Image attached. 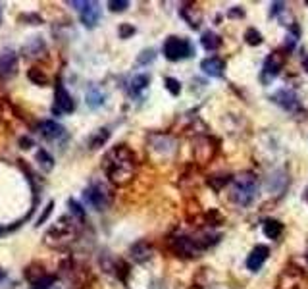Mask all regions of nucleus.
Instances as JSON below:
<instances>
[{
  "mask_svg": "<svg viewBox=\"0 0 308 289\" xmlns=\"http://www.w3.org/2000/svg\"><path fill=\"white\" fill-rule=\"evenodd\" d=\"M137 166H139L137 156L127 145H117L114 149H110L102 160V170L106 172L110 183H114L117 187H123L133 181L137 173Z\"/></svg>",
  "mask_w": 308,
  "mask_h": 289,
  "instance_id": "f257e3e1",
  "label": "nucleus"
},
{
  "mask_svg": "<svg viewBox=\"0 0 308 289\" xmlns=\"http://www.w3.org/2000/svg\"><path fill=\"white\" fill-rule=\"evenodd\" d=\"M77 237V226L74 216H62L44 235V245L50 249H66Z\"/></svg>",
  "mask_w": 308,
  "mask_h": 289,
  "instance_id": "f03ea898",
  "label": "nucleus"
},
{
  "mask_svg": "<svg viewBox=\"0 0 308 289\" xmlns=\"http://www.w3.org/2000/svg\"><path fill=\"white\" fill-rule=\"evenodd\" d=\"M256 197V177L252 173H241L233 179V191L231 199L243 207L250 205L252 199Z\"/></svg>",
  "mask_w": 308,
  "mask_h": 289,
  "instance_id": "7ed1b4c3",
  "label": "nucleus"
},
{
  "mask_svg": "<svg viewBox=\"0 0 308 289\" xmlns=\"http://www.w3.org/2000/svg\"><path fill=\"white\" fill-rule=\"evenodd\" d=\"M85 201L95 210H106L114 201V193L106 183L95 181L85 189Z\"/></svg>",
  "mask_w": 308,
  "mask_h": 289,
  "instance_id": "20e7f679",
  "label": "nucleus"
},
{
  "mask_svg": "<svg viewBox=\"0 0 308 289\" xmlns=\"http://www.w3.org/2000/svg\"><path fill=\"white\" fill-rule=\"evenodd\" d=\"M191 54V44L189 41L181 39V37H168L164 42V56L168 60H181V58H187Z\"/></svg>",
  "mask_w": 308,
  "mask_h": 289,
  "instance_id": "39448f33",
  "label": "nucleus"
},
{
  "mask_svg": "<svg viewBox=\"0 0 308 289\" xmlns=\"http://www.w3.org/2000/svg\"><path fill=\"white\" fill-rule=\"evenodd\" d=\"M76 108L72 95L64 89V85L58 81L56 83V91H54V106H52V114L60 116V114H72Z\"/></svg>",
  "mask_w": 308,
  "mask_h": 289,
  "instance_id": "423d86ee",
  "label": "nucleus"
},
{
  "mask_svg": "<svg viewBox=\"0 0 308 289\" xmlns=\"http://www.w3.org/2000/svg\"><path fill=\"white\" fill-rule=\"evenodd\" d=\"M18 74V56L12 50L0 52V79H10Z\"/></svg>",
  "mask_w": 308,
  "mask_h": 289,
  "instance_id": "0eeeda50",
  "label": "nucleus"
},
{
  "mask_svg": "<svg viewBox=\"0 0 308 289\" xmlns=\"http://www.w3.org/2000/svg\"><path fill=\"white\" fill-rule=\"evenodd\" d=\"M268 254H270V249L266 247V245H258V247H254L252 249V252L249 254V258H247V268L252 270V272L260 270L262 264L266 262Z\"/></svg>",
  "mask_w": 308,
  "mask_h": 289,
  "instance_id": "6e6552de",
  "label": "nucleus"
},
{
  "mask_svg": "<svg viewBox=\"0 0 308 289\" xmlns=\"http://www.w3.org/2000/svg\"><path fill=\"white\" fill-rule=\"evenodd\" d=\"M200 70H202L204 74L212 76V77H222V76H224V70H226V64H224V60L212 56V58H206V60L200 62Z\"/></svg>",
  "mask_w": 308,
  "mask_h": 289,
  "instance_id": "1a4fd4ad",
  "label": "nucleus"
},
{
  "mask_svg": "<svg viewBox=\"0 0 308 289\" xmlns=\"http://www.w3.org/2000/svg\"><path fill=\"white\" fill-rule=\"evenodd\" d=\"M98 18H100V8H98V4L87 2L85 8L81 10V21H83V25H85V27H95L96 21H98Z\"/></svg>",
  "mask_w": 308,
  "mask_h": 289,
  "instance_id": "9d476101",
  "label": "nucleus"
},
{
  "mask_svg": "<svg viewBox=\"0 0 308 289\" xmlns=\"http://www.w3.org/2000/svg\"><path fill=\"white\" fill-rule=\"evenodd\" d=\"M38 133L44 137V139H60L64 135V127L52 120H46V122H40L38 124Z\"/></svg>",
  "mask_w": 308,
  "mask_h": 289,
  "instance_id": "9b49d317",
  "label": "nucleus"
},
{
  "mask_svg": "<svg viewBox=\"0 0 308 289\" xmlns=\"http://www.w3.org/2000/svg\"><path fill=\"white\" fill-rule=\"evenodd\" d=\"M129 252H131V258L135 262H145V260H149L153 256V245L149 241H137Z\"/></svg>",
  "mask_w": 308,
  "mask_h": 289,
  "instance_id": "f8f14e48",
  "label": "nucleus"
},
{
  "mask_svg": "<svg viewBox=\"0 0 308 289\" xmlns=\"http://www.w3.org/2000/svg\"><path fill=\"white\" fill-rule=\"evenodd\" d=\"M279 68H281V58H277V54H271L266 58V64H264V70H262V74H264V81H270L273 76H277L279 74Z\"/></svg>",
  "mask_w": 308,
  "mask_h": 289,
  "instance_id": "ddd939ff",
  "label": "nucleus"
},
{
  "mask_svg": "<svg viewBox=\"0 0 308 289\" xmlns=\"http://www.w3.org/2000/svg\"><path fill=\"white\" fill-rule=\"evenodd\" d=\"M281 231H283V224L281 222H277V220H266L264 222V233H266V237L277 239L281 235Z\"/></svg>",
  "mask_w": 308,
  "mask_h": 289,
  "instance_id": "4468645a",
  "label": "nucleus"
},
{
  "mask_svg": "<svg viewBox=\"0 0 308 289\" xmlns=\"http://www.w3.org/2000/svg\"><path fill=\"white\" fill-rule=\"evenodd\" d=\"M200 42H202V46H204L206 50H216V48H220L222 39H220L216 33H212V31H206V33L200 37Z\"/></svg>",
  "mask_w": 308,
  "mask_h": 289,
  "instance_id": "2eb2a0df",
  "label": "nucleus"
},
{
  "mask_svg": "<svg viewBox=\"0 0 308 289\" xmlns=\"http://www.w3.org/2000/svg\"><path fill=\"white\" fill-rule=\"evenodd\" d=\"M181 16L189 21L191 27H198V23H200V12H198V10H194L192 6H183Z\"/></svg>",
  "mask_w": 308,
  "mask_h": 289,
  "instance_id": "dca6fc26",
  "label": "nucleus"
},
{
  "mask_svg": "<svg viewBox=\"0 0 308 289\" xmlns=\"http://www.w3.org/2000/svg\"><path fill=\"white\" fill-rule=\"evenodd\" d=\"M42 276H46V272H44V268L40 266V264H31L27 270H25V278L33 284V282H37V280H40Z\"/></svg>",
  "mask_w": 308,
  "mask_h": 289,
  "instance_id": "f3484780",
  "label": "nucleus"
},
{
  "mask_svg": "<svg viewBox=\"0 0 308 289\" xmlns=\"http://www.w3.org/2000/svg\"><path fill=\"white\" fill-rule=\"evenodd\" d=\"M27 77L35 83V85H40V87H44V85L48 83V76H46L42 70H38V68H31V70L27 72Z\"/></svg>",
  "mask_w": 308,
  "mask_h": 289,
  "instance_id": "a211bd4d",
  "label": "nucleus"
},
{
  "mask_svg": "<svg viewBox=\"0 0 308 289\" xmlns=\"http://www.w3.org/2000/svg\"><path fill=\"white\" fill-rule=\"evenodd\" d=\"M40 50H44V44H42V41H40L38 37H35L29 44L23 46V52H25L27 56H37Z\"/></svg>",
  "mask_w": 308,
  "mask_h": 289,
  "instance_id": "6ab92c4d",
  "label": "nucleus"
},
{
  "mask_svg": "<svg viewBox=\"0 0 308 289\" xmlns=\"http://www.w3.org/2000/svg\"><path fill=\"white\" fill-rule=\"evenodd\" d=\"M108 137H110L108 129H98L96 135L91 139V149H98V147H102V145L108 141Z\"/></svg>",
  "mask_w": 308,
  "mask_h": 289,
  "instance_id": "aec40b11",
  "label": "nucleus"
},
{
  "mask_svg": "<svg viewBox=\"0 0 308 289\" xmlns=\"http://www.w3.org/2000/svg\"><path fill=\"white\" fill-rule=\"evenodd\" d=\"M37 160H38V164L42 166L46 172H48V170H52V166H54L52 156H50L46 151H38V153H37Z\"/></svg>",
  "mask_w": 308,
  "mask_h": 289,
  "instance_id": "412c9836",
  "label": "nucleus"
},
{
  "mask_svg": "<svg viewBox=\"0 0 308 289\" xmlns=\"http://www.w3.org/2000/svg\"><path fill=\"white\" fill-rule=\"evenodd\" d=\"M52 284H54V276H42L40 280L33 282V288L31 289H52Z\"/></svg>",
  "mask_w": 308,
  "mask_h": 289,
  "instance_id": "4be33fe9",
  "label": "nucleus"
},
{
  "mask_svg": "<svg viewBox=\"0 0 308 289\" xmlns=\"http://www.w3.org/2000/svg\"><path fill=\"white\" fill-rule=\"evenodd\" d=\"M245 41L249 42V44H252V46H256V44L262 42V35H260L256 29H247V33H245Z\"/></svg>",
  "mask_w": 308,
  "mask_h": 289,
  "instance_id": "5701e85b",
  "label": "nucleus"
},
{
  "mask_svg": "<svg viewBox=\"0 0 308 289\" xmlns=\"http://www.w3.org/2000/svg\"><path fill=\"white\" fill-rule=\"evenodd\" d=\"M164 83H166V89H168L173 96H177V95L181 93V83L177 81V79H173V77H166Z\"/></svg>",
  "mask_w": 308,
  "mask_h": 289,
  "instance_id": "b1692460",
  "label": "nucleus"
},
{
  "mask_svg": "<svg viewBox=\"0 0 308 289\" xmlns=\"http://www.w3.org/2000/svg\"><path fill=\"white\" fill-rule=\"evenodd\" d=\"M147 85H149V76H137V77H133V81H131V89H133L135 93H139V91H143Z\"/></svg>",
  "mask_w": 308,
  "mask_h": 289,
  "instance_id": "393cba45",
  "label": "nucleus"
},
{
  "mask_svg": "<svg viewBox=\"0 0 308 289\" xmlns=\"http://www.w3.org/2000/svg\"><path fill=\"white\" fill-rule=\"evenodd\" d=\"M70 208H72V216H76L77 220H85V212H83V208L77 205L76 201H70Z\"/></svg>",
  "mask_w": 308,
  "mask_h": 289,
  "instance_id": "a878e982",
  "label": "nucleus"
},
{
  "mask_svg": "<svg viewBox=\"0 0 308 289\" xmlns=\"http://www.w3.org/2000/svg\"><path fill=\"white\" fill-rule=\"evenodd\" d=\"M108 6H110L112 12H123V10L129 6V2H125V0H112Z\"/></svg>",
  "mask_w": 308,
  "mask_h": 289,
  "instance_id": "bb28decb",
  "label": "nucleus"
},
{
  "mask_svg": "<svg viewBox=\"0 0 308 289\" xmlns=\"http://www.w3.org/2000/svg\"><path fill=\"white\" fill-rule=\"evenodd\" d=\"M135 33V27H131V25H121L119 27V35H121V39H127L129 35H133Z\"/></svg>",
  "mask_w": 308,
  "mask_h": 289,
  "instance_id": "cd10ccee",
  "label": "nucleus"
},
{
  "mask_svg": "<svg viewBox=\"0 0 308 289\" xmlns=\"http://www.w3.org/2000/svg\"><path fill=\"white\" fill-rule=\"evenodd\" d=\"M52 207H54V205H52V203H48V205H46V208H44V214H42V216H40V218H38V224H42V222H44V220H46V218H48V214H50V212H52Z\"/></svg>",
  "mask_w": 308,
  "mask_h": 289,
  "instance_id": "c85d7f7f",
  "label": "nucleus"
},
{
  "mask_svg": "<svg viewBox=\"0 0 308 289\" xmlns=\"http://www.w3.org/2000/svg\"><path fill=\"white\" fill-rule=\"evenodd\" d=\"M21 145H23L21 149H29V145H31V141H29V139H21Z\"/></svg>",
  "mask_w": 308,
  "mask_h": 289,
  "instance_id": "c756f323",
  "label": "nucleus"
},
{
  "mask_svg": "<svg viewBox=\"0 0 308 289\" xmlns=\"http://www.w3.org/2000/svg\"><path fill=\"white\" fill-rule=\"evenodd\" d=\"M2 278H4V272H2V270H0V282H2Z\"/></svg>",
  "mask_w": 308,
  "mask_h": 289,
  "instance_id": "7c9ffc66",
  "label": "nucleus"
},
{
  "mask_svg": "<svg viewBox=\"0 0 308 289\" xmlns=\"http://www.w3.org/2000/svg\"><path fill=\"white\" fill-rule=\"evenodd\" d=\"M192 289H198V288H192Z\"/></svg>",
  "mask_w": 308,
  "mask_h": 289,
  "instance_id": "2f4dec72",
  "label": "nucleus"
},
{
  "mask_svg": "<svg viewBox=\"0 0 308 289\" xmlns=\"http://www.w3.org/2000/svg\"><path fill=\"white\" fill-rule=\"evenodd\" d=\"M0 231H2V230H0Z\"/></svg>",
  "mask_w": 308,
  "mask_h": 289,
  "instance_id": "473e14b6",
  "label": "nucleus"
}]
</instances>
